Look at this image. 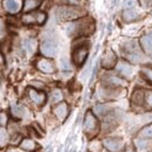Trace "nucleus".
I'll use <instances>...</instances> for the list:
<instances>
[{
    "mask_svg": "<svg viewBox=\"0 0 152 152\" xmlns=\"http://www.w3.org/2000/svg\"><path fill=\"white\" fill-rule=\"evenodd\" d=\"M140 45L148 54L152 55V29L140 39Z\"/></svg>",
    "mask_w": 152,
    "mask_h": 152,
    "instance_id": "nucleus-15",
    "label": "nucleus"
},
{
    "mask_svg": "<svg viewBox=\"0 0 152 152\" xmlns=\"http://www.w3.org/2000/svg\"><path fill=\"white\" fill-rule=\"evenodd\" d=\"M28 96H29V98H31L38 107L43 105L45 102H46V98H47L45 93L38 91V90H35V89H33V88H31V89L28 90Z\"/></svg>",
    "mask_w": 152,
    "mask_h": 152,
    "instance_id": "nucleus-13",
    "label": "nucleus"
},
{
    "mask_svg": "<svg viewBox=\"0 0 152 152\" xmlns=\"http://www.w3.org/2000/svg\"><path fill=\"white\" fill-rule=\"evenodd\" d=\"M95 31V23L90 19H81L72 23L68 27V34L73 37H82V35H90Z\"/></svg>",
    "mask_w": 152,
    "mask_h": 152,
    "instance_id": "nucleus-1",
    "label": "nucleus"
},
{
    "mask_svg": "<svg viewBox=\"0 0 152 152\" xmlns=\"http://www.w3.org/2000/svg\"><path fill=\"white\" fill-rule=\"evenodd\" d=\"M47 152H52V150H50V148H48V151Z\"/></svg>",
    "mask_w": 152,
    "mask_h": 152,
    "instance_id": "nucleus-31",
    "label": "nucleus"
},
{
    "mask_svg": "<svg viewBox=\"0 0 152 152\" xmlns=\"http://www.w3.org/2000/svg\"><path fill=\"white\" fill-rule=\"evenodd\" d=\"M146 101V95L144 94L143 90H136L131 96V102L132 104L137 105V107H140L144 104V102Z\"/></svg>",
    "mask_w": 152,
    "mask_h": 152,
    "instance_id": "nucleus-17",
    "label": "nucleus"
},
{
    "mask_svg": "<svg viewBox=\"0 0 152 152\" xmlns=\"http://www.w3.org/2000/svg\"><path fill=\"white\" fill-rule=\"evenodd\" d=\"M41 0H25V5H23V10L25 12H32L34 11L39 5H40Z\"/></svg>",
    "mask_w": 152,
    "mask_h": 152,
    "instance_id": "nucleus-21",
    "label": "nucleus"
},
{
    "mask_svg": "<svg viewBox=\"0 0 152 152\" xmlns=\"http://www.w3.org/2000/svg\"><path fill=\"white\" fill-rule=\"evenodd\" d=\"M86 14L84 10L78 7V5H61L56 10V18L58 20H75L82 18Z\"/></svg>",
    "mask_w": 152,
    "mask_h": 152,
    "instance_id": "nucleus-2",
    "label": "nucleus"
},
{
    "mask_svg": "<svg viewBox=\"0 0 152 152\" xmlns=\"http://www.w3.org/2000/svg\"><path fill=\"white\" fill-rule=\"evenodd\" d=\"M26 109L22 107V105H12V114L14 117H17V118H22L23 116H26Z\"/></svg>",
    "mask_w": 152,
    "mask_h": 152,
    "instance_id": "nucleus-22",
    "label": "nucleus"
},
{
    "mask_svg": "<svg viewBox=\"0 0 152 152\" xmlns=\"http://www.w3.org/2000/svg\"><path fill=\"white\" fill-rule=\"evenodd\" d=\"M62 101V94L60 90H55L53 94H52V103H57V102H61Z\"/></svg>",
    "mask_w": 152,
    "mask_h": 152,
    "instance_id": "nucleus-26",
    "label": "nucleus"
},
{
    "mask_svg": "<svg viewBox=\"0 0 152 152\" xmlns=\"http://www.w3.org/2000/svg\"><path fill=\"white\" fill-rule=\"evenodd\" d=\"M103 144L107 148V150H109L110 152L121 151L124 146V143L121 138H107V139H104Z\"/></svg>",
    "mask_w": 152,
    "mask_h": 152,
    "instance_id": "nucleus-9",
    "label": "nucleus"
},
{
    "mask_svg": "<svg viewBox=\"0 0 152 152\" xmlns=\"http://www.w3.org/2000/svg\"><path fill=\"white\" fill-rule=\"evenodd\" d=\"M7 152H15V151H13V150H10V151H7Z\"/></svg>",
    "mask_w": 152,
    "mask_h": 152,
    "instance_id": "nucleus-32",
    "label": "nucleus"
},
{
    "mask_svg": "<svg viewBox=\"0 0 152 152\" xmlns=\"http://www.w3.org/2000/svg\"><path fill=\"white\" fill-rule=\"evenodd\" d=\"M0 123H1V126H5L6 123H7V115L5 114L4 111L0 114Z\"/></svg>",
    "mask_w": 152,
    "mask_h": 152,
    "instance_id": "nucleus-27",
    "label": "nucleus"
},
{
    "mask_svg": "<svg viewBox=\"0 0 152 152\" xmlns=\"http://www.w3.org/2000/svg\"><path fill=\"white\" fill-rule=\"evenodd\" d=\"M83 131L90 137L95 136L98 132V121L94 113L91 111H88L86 114L84 122H83Z\"/></svg>",
    "mask_w": 152,
    "mask_h": 152,
    "instance_id": "nucleus-4",
    "label": "nucleus"
},
{
    "mask_svg": "<svg viewBox=\"0 0 152 152\" xmlns=\"http://www.w3.org/2000/svg\"><path fill=\"white\" fill-rule=\"evenodd\" d=\"M140 136H143V137H145V138H151L152 137V124L148 125V126H145V128H143L142 131H140Z\"/></svg>",
    "mask_w": 152,
    "mask_h": 152,
    "instance_id": "nucleus-24",
    "label": "nucleus"
},
{
    "mask_svg": "<svg viewBox=\"0 0 152 152\" xmlns=\"http://www.w3.org/2000/svg\"><path fill=\"white\" fill-rule=\"evenodd\" d=\"M23 49L28 55H32L37 50V41L33 39H27L23 41Z\"/></svg>",
    "mask_w": 152,
    "mask_h": 152,
    "instance_id": "nucleus-18",
    "label": "nucleus"
},
{
    "mask_svg": "<svg viewBox=\"0 0 152 152\" xmlns=\"http://www.w3.org/2000/svg\"><path fill=\"white\" fill-rule=\"evenodd\" d=\"M20 148L26 150V151H34L35 148H37V144H35L34 140L27 138V139H22V142L20 144Z\"/></svg>",
    "mask_w": 152,
    "mask_h": 152,
    "instance_id": "nucleus-20",
    "label": "nucleus"
},
{
    "mask_svg": "<svg viewBox=\"0 0 152 152\" xmlns=\"http://www.w3.org/2000/svg\"><path fill=\"white\" fill-rule=\"evenodd\" d=\"M0 139H1V148H4L6 145V143H7V139H8L7 132L4 129V126H1V130H0Z\"/></svg>",
    "mask_w": 152,
    "mask_h": 152,
    "instance_id": "nucleus-25",
    "label": "nucleus"
},
{
    "mask_svg": "<svg viewBox=\"0 0 152 152\" xmlns=\"http://www.w3.org/2000/svg\"><path fill=\"white\" fill-rule=\"evenodd\" d=\"M140 4H142L143 6H145V7H146V6L149 7L152 4V0H140Z\"/></svg>",
    "mask_w": 152,
    "mask_h": 152,
    "instance_id": "nucleus-30",
    "label": "nucleus"
},
{
    "mask_svg": "<svg viewBox=\"0 0 152 152\" xmlns=\"http://www.w3.org/2000/svg\"><path fill=\"white\" fill-rule=\"evenodd\" d=\"M117 70H118L119 74L126 76V77H129V78L132 77V74H133L132 67H131L130 64H128L126 62H118V64H117Z\"/></svg>",
    "mask_w": 152,
    "mask_h": 152,
    "instance_id": "nucleus-16",
    "label": "nucleus"
},
{
    "mask_svg": "<svg viewBox=\"0 0 152 152\" xmlns=\"http://www.w3.org/2000/svg\"><path fill=\"white\" fill-rule=\"evenodd\" d=\"M22 0H4L2 1V5H4V8L11 13V14H15L18 13L20 10L22 8Z\"/></svg>",
    "mask_w": 152,
    "mask_h": 152,
    "instance_id": "nucleus-10",
    "label": "nucleus"
},
{
    "mask_svg": "<svg viewBox=\"0 0 152 152\" xmlns=\"http://www.w3.org/2000/svg\"><path fill=\"white\" fill-rule=\"evenodd\" d=\"M37 68L40 72L46 73V74H52L55 72V64L53 61H50L49 58H39L37 62Z\"/></svg>",
    "mask_w": 152,
    "mask_h": 152,
    "instance_id": "nucleus-8",
    "label": "nucleus"
},
{
    "mask_svg": "<svg viewBox=\"0 0 152 152\" xmlns=\"http://www.w3.org/2000/svg\"><path fill=\"white\" fill-rule=\"evenodd\" d=\"M66 5H78L80 0H63Z\"/></svg>",
    "mask_w": 152,
    "mask_h": 152,
    "instance_id": "nucleus-29",
    "label": "nucleus"
},
{
    "mask_svg": "<svg viewBox=\"0 0 152 152\" xmlns=\"http://www.w3.org/2000/svg\"><path fill=\"white\" fill-rule=\"evenodd\" d=\"M57 47L56 43L53 41V40H43L42 43H41V53L47 57H52L56 54Z\"/></svg>",
    "mask_w": 152,
    "mask_h": 152,
    "instance_id": "nucleus-7",
    "label": "nucleus"
},
{
    "mask_svg": "<svg viewBox=\"0 0 152 152\" xmlns=\"http://www.w3.org/2000/svg\"><path fill=\"white\" fill-rule=\"evenodd\" d=\"M138 18V14L137 12L134 11V7H130V8H124V12H123V19L128 22H131Z\"/></svg>",
    "mask_w": 152,
    "mask_h": 152,
    "instance_id": "nucleus-19",
    "label": "nucleus"
},
{
    "mask_svg": "<svg viewBox=\"0 0 152 152\" xmlns=\"http://www.w3.org/2000/svg\"><path fill=\"white\" fill-rule=\"evenodd\" d=\"M102 67L105 69H111L117 64V56L113 50H108L102 58Z\"/></svg>",
    "mask_w": 152,
    "mask_h": 152,
    "instance_id": "nucleus-11",
    "label": "nucleus"
},
{
    "mask_svg": "<svg viewBox=\"0 0 152 152\" xmlns=\"http://www.w3.org/2000/svg\"><path fill=\"white\" fill-rule=\"evenodd\" d=\"M53 113H54V115L56 116L60 121L63 122V121L67 118L68 113H69V110H68V104H67L66 102H62V101H61L58 104H56V105L54 107Z\"/></svg>",
    "mask_w": 152,
    "mask_h": 152,
    "instance_id": "nucleus-12",
    "label": "nucleus"
},
{
    "mask_svg": "<svg viewBox=\"0 0 152 152\" xmlns=\"http://www.w3.org/2000/svg\"><path fill=\"white\" fill-rule=\"evenodd\" d=\"M94 111H95V113L98 115V116H104V115L109 114V111H110V108H109L108 105H104V104H99V105H96L95 108H94Z\"/></svg>",
    "mask_w": 152,
    "mask_h": 152,
    "instance_id": "nucleus-23",
    "label": "nucleus"
},
{
    "mask_svg": "<svg viewBox=\"0 0 152 152\" xmlns=\"http://www.w3.org/2000/svg\"><path fill=\"white\" fill-rule=\"evenodd\" d=\"M103 80H104V82L109 87H123V86L126 84V82L124 80H122L118 76H115V75H105Z\"/></svg>",
    "mask_w": 152,
    "mask_h": 152,
    "instance_id": "nucleus-14",
    "label": "nucleus"
},
{
    "mask_svg": "<svg viewBox=\"0 0 152 152\" xmlns=\"http://www.w3.org/2000/svg\"><path fill=\"white\" fill-rule=\"evenodd\" d=\"M88 53H89V49H88L87 45H83V46H80V47L75 48L74 52H73V62H74V64H76L77 67H81L84 63V61L87 60Z\"/></svg>",
    "mask_w": 152,
    "mask_h": 152,
    "instance_id": "nucleus-6",
    "label": "nucleus"
},
{
    "mask_svg": "<svg viewBox=\"0 0 152 152\" xmlns=\"http://www.w3.org/2000/svg\"><path fill=\"white\" fill-rule=\"evenodd\" d=\"M123 53L125 57L130 61V62H133V63H138L143 60V54L140 52V48L138 46V43L136 41H128L124 43L123 46Z\"/></svg>",
    "mask_w": 152,
    "mask_h": 152,
    "instance_id": "nucleus-3",
    "label": "nucleus"
},
{
    "mask_svg": "<svg viewBox=\"0 0 152 152\" xmlns=\"http://www.w3.org/2000/svg\"><path fill=\"white\" fill-rule=\"evenodd\" d=\"M129 152H130V151H129Z\"/></svg>",
    "mask_w": 152,
    "mask_h": 152,
    "instance_id": "nucleus-33",
    "label": "nucleus"
},
{
    "mask_svg": "<svg viewBox=\"0 0 152 152\" xmlns=\"http://www.w3.org/2000/svg\"><path fill=\"white\" fill-rule=\"evenodd\" d=\"M47 19V15L45 12H28L27 14H25L22 17V22L25 25H34V23H38V25H42Z\"/></svg>",
    "mask_w": 152,
    "mask_h": 152,
    "instance_id": "nucleus-5",
    "label": "nucleus"
},
{
    "mask_svg": "<svg viewBox=\"0 0 152 152\" xmlns=\"http://www.w3.org/2000/svg\"><path fill=\"white\" fill-rule=\"evenodd\" d=\"M146 103H148L149 107L152 108V91L148 93V95H146Z\"/></svg>",
    "mask_w": 152,
    "mask_h": 152,
    "instance_id": "nucleus-28",
    "label": "nucleus"
}]
</instances>
